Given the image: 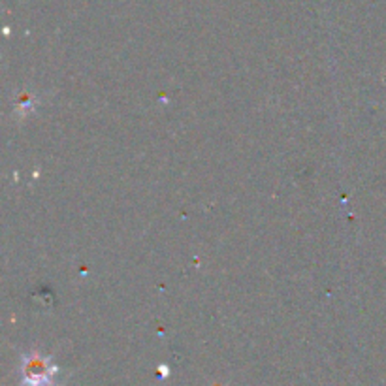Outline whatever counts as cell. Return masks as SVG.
I'll return each mask as SVG.
<instances>
[{
	"mask_svg": "<svg viewBox=\"0 0 386 386\" xmlns=\"http://www.w3.org/2000/svg\"><path fill=\"white\" fill-rule=\"evenodd\" d=\"M25 383L29 386L45 385L49 379V367L42 358H32L25 362Z\"/></svg>",
	"mask_w": 386,
	"mask_h": 386,
	"instance_id": "6da1fadb",
	"label": "cell"
}]
</instances>
